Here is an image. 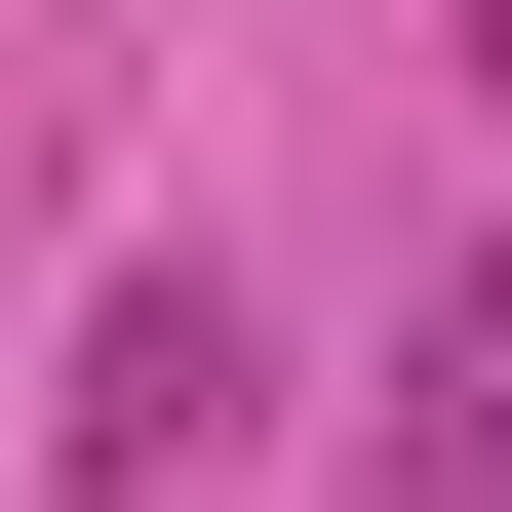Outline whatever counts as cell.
Returning <instances> with one entry per match:
<instances>
[{
  "mask_svg": "<svg viewBox=\"0 0 512 512\" xmlns=\"http://www.w3.org/2000/svg\"><path fill=\"white\" fill-rule=\"evenodd\" d=\"M197 434H237V276H119V316H79V473H119V512H158Z\"/></svg>",
  "mask_w": 512,
  "mask_h": 512,
  "instance_id": "6da1fadb",
  "label": "cell"
},
{
  "mask_svg": "<svg viewBox=\"0 0 512 512\" xmlns=\"http://www.w3.org/2000/svg\"><path fill=\"white\" fill-rule=\"evenodd\" d=\"M473 79H512V0H473Z\"/></svg>",
  "mask_w": 512,
  "mask_h": 512,
  "instance_id": "7a4b0ae2",
  "label": "cell"
}]
</instances>
